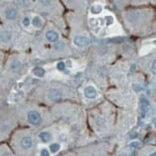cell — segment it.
Segmentation results:
<instances>
[{
  "instance_id": "cb8c5ba5",
  "label": "cell",
  "mask_w": 156,
  "mask_h": 156,
  "mask_svg": "<svg viewBox=\"0 0 156 156\" xmlns=\"http://www.w3.org/2000/svg\"><path fill=\"white\" fill-rule=\"evenodd\" d=\"M64 46H65V45H64L63 43H59V44H57V45H55V50H61V49H63Z\"/></svg>"
},
{
  "instance_id": "484cf974",
  "label": "cell",
  "mask_w": 156,
  "mask_h": 156,
  "mask_svg": "<svg viewBox=\"0 0 156 156\" xmlns=\"http://www.w3.org/2000/svg\"><path fill=\"white\" fill-rule=\"evenodd\" d=\"M150 156H156V151H155V152H153V153H151Z\"/></svg>"
},
{
  "instance_id": "7402d4cb",
  "label": "cell",
  "mask_w": 156,
  "mask_h": 156,
  "mask_svg": "<svg viewBox=\"0 0 156 156\" xmlns=\"http://www.w3.org/2000/svg\"><path fill=\"white\" fill-rule=\"evenodd\" d=\"M41 156H50V151L47 149H43L41 151Z\"/></svg>"
},
{
  "instance_id": "2e32d148",
  "label": "cell",
  "mask_w": 156,
  "mask_h": 156,
  "mask_svg": "<svg viewBox=\"0 0 156 156\" xmlns=\"http://www.w3.org/2000/svg\"><path fill=\"white\" fill-rule=\"evenodd\" d=\"M60 148H61V147H60V145H59L58 143H52V144H51V146H50V151H51V152L55 153V152L59 151Z\"/></svg>"
},
{
  "instance_id": "6da1fadb",
  "label": "cell",
  "mask_w": 156,
  "mask_h": 156,
  "mask_svg": "<svg viewBox=\"0 0 156 156\" xmlns=\"http://www.w3.org/2000/svg\"><path fill=\"white\" fill-rule=\"evenodd\" d=\"M149 108H150L149 100L146 97L142 96L140 98V108H139V113H140V116L142 118L146 117V114L149 111Z\"/></svg>"
},
{
  "instance_id": "8992f818",
  "label": "cell",
  "mask_w": 156,
  "mask_h": 156,
  "mask_svg": "<svg viewBox=\"0 0 156 156\" xmlns=\"http://www.w3.org/2000/svg\"><path fill=\"white\" fill-rule=\"evenodd\" d=\"M84 95L89 99H94L96 97L97 92L93 85H88V86L85 87L84 89Z\"/></svg>"
},
{
  "instance_id": "ffe728a7",
  "label": "cell",
  "mask_w": 156,
  "mask_h": 156,
  "mask_svg": "<svg viewBox=\"0 0 156 156\" xmlns=\"http://www.w3.org/2000/svg\"><path fill=\"white\" fill-rule=\"evenodd\" d=\"M23 24L24 25V26H28L30 24V20H29V18L28 17H24V19L23 20Z\"/></svg>"
},
{
  "instance_id": "8fae6325",
  "label": "cell",
  "mask_w": 156,
  "mask_h": 156,
  "mask_svg": "<svg viewBox=\"0 0 156 156\" xmlns=\"http://www.w3.org/2000/svg\"><path fill=\"white\" fill-rule=\"evenodd\" d=\"M11 33L9 31H2L1 35H0V37H1V41L3 43H6V42L9 41L11 39Z\"/></svg>"
},
{
  "instance_id": "7a4b0ae2",
  "label": "cell",
  "mask_w": 156,
  "mask_h": 156,
  "mask_svg": "<svg viewBox=\"0 0 156 156\" xmlns=\"http://www.w3.org/2000/svg\"><path fill=\"white\" fill-rule=\"evenodd\" d=\"M74 44L78 47H85L90 44V39L84 36H76L73 39Z\"/></svg>"
},
{
  "instance_id": "d6986e66",
  "label": "cell",
  "mask_w": 156,
  "mask_h": 156,
  "mask_svg": "<svg viewBox=\"0 0 156 156\" xmlns=\"http://www.w3.org/2000/svg\"><path fill=\"white\" fill-rule=\"evenodd\" d=\"M105 21H106V24L107 25H111L113 23V22H114V20H113V18L111 16H107L105 18Z\"/></svg>"
},
{
  "instance_id": "ac0fdd59",
  "label": "cell",
  "mask_w": 156,
  "mask_h": 156,
  "mask_svg": "<svg viewBox=\"0 0 156 156\" xmlns=\"http://www.w3.org/2000/svg\"><path fill=\"white\" fill-rule=\"evenodd\" d=\"M66 63L61 61V62H59V63L57 64V68L60 70V71H64V70L66 69Z\"/></svg>"
},
{
  "instance_id": "603a6c76",
  "label": "cell",
  "mask_w": 156,
  "mask_h": 156,
  "mask_svg": "<svg viewBox=\"0 0 156 156\" xmlns=\"http://www.w3.org/2000/svg\"><path fill=\"white\" fill-rule=\"evenodd\" d=\"M138 136V133L137 132H134V133H131L129 135V137L130 138H136Z\"/></svg>"
},
{
  "instance_id": "44dd1931",
  "label": "cell",
  "mask_w": 156,
  "mask_h": 156,
  "mask_svg": "<svg viewBox=\"0 0 156 156\" xmlns=\"http://www.w3.org/2000/svg\"><path fill=\"white\" fill-rule=\"evenodd\" d=\"M151 72L156 76V60L153 61L152 63V66H151Z\"/></svg>"
},
{
  "instance_id": "30bf717a",
  "label": "cell",
  "mask_w": 156,
  "mask_h": 156,
  "mask_svg": "<svg viewBox=\"0 0 156 156\" xmlns=\"http://www.w3.org/2000/svg\"><path fill=\"white\" fill-rule=\"evenodd\" d=\"M9 68L12 72H18L20 71V69L22 68V65L19 61H13L11 62L10 66H9Z\"/></svg>"
},
{
  "instance_id": "4316f807",
  "label": "cell",
  "mask_w": 156,
  "mask_h": 156,
  "mask_svg": "<svg viewBox=\"0 0 156 156\" xmlns=\"http://www.w3.org/2000/svg\"><path fill=\"white\" fill-rule=\"evenodd\" d=\"M3 156H11V155H10L9 153H6V154H4Z\"/></svg>"
},
{
  "instance_id": "ba28073f",
  "label": "cell",
  "mask_w": 156,
  "mask_h": 156,
  "mask_svg": "<svg viewBox=\"0 0 156 156\" xmlns=\"http://www.w3.org/2000/svg\"><path fill=\"white\" fill-rule=\"evenodd\" d=\"M5 15L8 20H14L17 16V10L14 8H9L5 11Z\"/></svg>"
},
{
  "instance_id": "52a82bcc",
  "label": "cell",
  "mask_w": 156,
  "mask_h": 156,
  "mask_svg": "<svg viewBox=\"0 0 156 156\" xmlns=\"http://www.w3.org/2000/svg\"><path fill=\"white\" fill-rule=\"evenodd\" d=\"M32 144H33V140L31 137L29 136H25L23 137L22 140H21V146L23 149L24 150H28V149H30L32 147Z\"/></svg>"
},
{
  "instance_id": "d4e9b609",
  "label": "cell",
  "mask_w": 156,
  "mask_h": 156,
  "mask_svg": "<svg viewBox=\"0 0 156 156\" xmlns=\"http://www.w3.org/2000/svg\"><path fill=\"white\" fill-rule=\"evenodd\" d=\"M66 65L68 66H71V61H67V63Z\"/></svg>"
},
{
  "instance_id": "277c9868",
  "label": "cell",
  "mask_w": 156,
  "mask_h": 156,
  "mask_svg": "<svg viewBox=\"0 0 156 156\" xmlns=\"http://www.w3.org/2000/svg\"><path fill=\"white\" fill-rule=\"evenodd\" d=\"M48 96H49V98L51 99V101L58 102V101H60L61 99H62L63 94H62V92L59 89H51L49 91Z\"/></svg>"
},
{
  "instance_id": "83f0119b",
  "label": "cell",
  "mask_w": 156,
  "mask_h": 156,
  "mask_svg": "<svg viewBox=\"0 0 156 156\" xmlns=\"http://www.w3.org/2000/svg\"><path fill=\"white\" fill-rule=\"evenodd\" d=\"M154 124H155V126H156V118L154 119Z\"/></svg>"
},
{
  "instance_id": "3957f363",
  "label": "cell",
  "mask_w": 156,
  "mask_h": 156,
  "mask_svg": "<svg viewBox=\"0 0 156 156\" xmlns=\"http://www.w3.org/2000/svg\"><path fill=\"white\" fill-rule=\"evenodd\" d=\"M27 119L28 121H29L30 123L34 124V125H37L41 121V115L39 114V113L36 110H32L30 111L29 113H28L27 115Z\"/></svg>"
},
{
  "instance_id": "5bb4252c",
  "label": "cell",
  "mask_w": 156,
  "mask_h": 156,
  "mask_svg": "<svg viewBox=\"0 0 156 156\" xmlns=\"http://www.w3.org/2000/svg\"><path fill=\"white\" fill-rule=\"evenodd\" d=\"M32 23H33V25H34L35 27L39 28V27H41V25H42V21H41V19H40L38 16H36V17H34V19L32 20Z\"/></svg>"
},
{
  "instance_id": "5b68a950",
  "label": "cell",
  "mask_w": 156,
  "mask_h": 156,
  "mask_svg": "<svg viewBox=\"0 0 156 156\" xmlns=\"http://www.w3.org/2000/svg\"><path fill=\"white\" fill-rule=\"evenodd\" d=\"M90 24H91V27L94 31L98 32L104 24V20L103 19H91Z\"/></svg>"
},
{
  "instance_id": "9a60e30c",
  "label": "cell",
  "mask_w": 156,
  "mask_h": 156,
  "mask_svg": "<svg viewBox=\"0 0 156 156\" xmlns=\"http://www.w3.org/2000/svg\"><path fill=\"white\" fill-rule=\"evenodd\" d=\"M91 12L94 14H99L102 12V7L100 5H94L91 8Z\"/></svg>"
},
{
  "instance_id": "4fadbf2b",
  "label": "cell",
  "mask_w": 156,
  "mask_h": 156,
  "mask_svg": "<svg viewBox=\"0 0 156 156\" xmlns=\"http://www.w3.org/2000/svg\"><path fill=\"white\" fill-rule=\"evenodd\" d=\"M39 138L43 141V142H49L51 140V135L48 132H42L39 134Z\"/></svg>"
},
{
  "instance_id": "e0dca14e",
  "label": "cell",
  "mask_w": 156,
  "mask_h": 156,
  "mask_svg": "<svg viewBox=\"0 0 156 156\" xmlns=\"http://www.w3.org/2000/svg\"><path fill=\"white\" fill-rule=\"evenodd\" d=\"M129 147L136 150V149H137V148L140 147V143L138 142V141H133V142H131V143L129 144Z\"/></svg>"
},
{
  "instance_id": "7c38bea8",
  "label": "cell",
  "mask_w": 156,
  "mask_h": 156,
  "mask_svg": "<svg viewBox=\"0 0 156 156\" xmlns=\"http://www.w3.org/2000/svg\"><path fill=\"white\" fill-rule=\"evenodd\" d=\"M33 73L37 76V77H43L45 75V70L44 68L42 67H39V66H37L33 69Z\"/></svg>"
},
{
  "instance_id": "9c48e42d",
  "label": "cell",
  "mask_w": 156,
  "mask_h": 156,
  "mask_svg": "<svg viewBox=\"0 0 156 156\" xmlns=\"http://www.w3.org/2000/svg\"><path fill=\"white\" fill-rule=\"evenodd\" d=\"M46 37L49 41L51 42H56L59 38V35L56 31H53V30H50L46 33Z\"/></svg>"
}]
</instances>
